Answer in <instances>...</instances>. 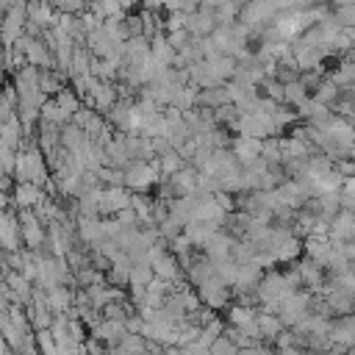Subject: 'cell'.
I'll return each instance as SVG.
<instances>
[{
  "instance_id": "6da1fadb",
  "label": "cell",
  "mask_w": 355,
  "mask_h": 355,
  "mask_svg": "<svg viewBox=\"0 0 355 355\" xmlns=\"http://www.w3.org/2000/svg\"><path fill=\"white\" fill-rule=\"evenodd\" d=\"M233 130L247 133V136H258V139H266V136H277L280 133L275 116L269 111L258 108V105L250 108V111H241L239 119H236V125H233Z\"/></svg>"
},
{
  "instance_id": "7a4b0ae2",
  "label": "cell",
  "mask_w": 355,
  "mask_h": 355,
  "mask_svg": "<svg viewBox=\"0 0 355 355\" xmlns=\"http://www.w3.org/2000/svg\"><path fill=\"white\" fill-rule=\"evenodd\" d=\"M161 180V169L158 161H130V166L125 169V186L130 191H150L153 186H158Z\"/></svg>"
},
{
  "instance_id": "3957f363",
  "label": "cell",
  "mask_w": 355,
  "mask_h": 355,
  "mask_svg": "<svg viewBox=\"0 0 355 355\" xmlns=\"http://www.w3.org/2000/svg\"><path fill=\"white\" fill-rule=\"evenodd\" d=\"M197 294H200V300H202V305H208V308H214V311H219V308H225L230 300H233V288L214 272V275H208L205 280H200L197 286Z\"/></svg>"
},
{
  "instance_id": "277c9868",
  "label": "cell",
  "mask_w": 355,
  "mask_h": 355,
  "mask_svg": "<svg viewBox=\"0 0 355 355\" xmlns=\"http://www.w3.org/2000/svg\"><path fill=\"white\" fill-rule=\"evenodd\" d=\"M311 302H313V291H291L288 297H283L280 300V305H277V316H280V322L286 324V327H294L308 311H311Z\"/></svg>"
},
{
  "instance_id": "5b68a950",
  "label": "cell",
  "mask_w": 355,
  "mask_h": 355,
  "mask_svg": "<svg viewBox=\"0 0 355 355\" xmlns=\"http://www.w3.org/2000/svg\"><path fill=\"white\" fill-rule=\"evenodd\" d=\"M19 227H22V244L31 250L44 247L47 239V222L33 211V208H19Z\"/></svg>"
},
{
  "instance_id": "8992f818",
  "label": "cell",
  "mask_w": 355,
  "mask_h": 355,
  "mask_svg": "<svg viewBox=\"0 0 355 355\" xmlns=\"http://www.w3.org/2000/svg\"><path fill=\"white\" fill-rule=\"evenodd\" d=\"M19 42L25 44V58H28V64H33V67H39V69L55 67V55H53V50L47 47V42H44L42 36H28V33H22Z\"/></svg>"
},
{
  "instance_id": "52a82bcc",
  "label": "cell",
  "mask_w": 355,
  "mask_h": 355,
  "mask_svg": "<svg viewBox=\"0 0 355 355\" xmlns=\"http://www.w3.org/2000/svg\"><path fill=\"white\" fill-rule=\"evenodd\" d=\"M130 197H133V191H130L125 183H122V186H105L103 194H100V216H114V214H119L122 208L130 205Z\"/></svg>"
},
{
  "instance_id": "ba28073f",
  "label": "cell",
  "mask_w": 355,
  "mask_h": 355,
  "mask_svg": "<svg viewBox=\"0 0 355 355\" xmlns=\"http://www.w3.org/2000/svg\"><path fill=\"white\" fill-rule=\"evenodd\" d=\"M128 333V327H125V322L122 319H108V316H100L92 327H89V336H94V338H100L108 349L122 338Z\"/></svg>"
},
{
  "instance_id": "9c48e42d",
  "label": "cell",
  "mask_w": 355,
  "mask_h": 355,
  "mask_svg": "<svg viewBox=\"0 0 355 355\" xmlns=\"http://www.w3.org/2000/svg\"><path fill=\"white\" fill-rule=\"evenodd\" d=\"M25 22H28V11L11 6L3 14V31H0V44H14L22 33H25Z\"/></svg>"
},
{
  "instance_id": "30bf717a",
  "label": "cell",
  "mask_w": 355,
  "mask_h": 355,
  "mask_svg": "<svg viewBox=\"0 0 355 355\" xmlns=\"http://www.w3.org/2000/svg\"><path fill=\"white\" fill-rule=\"evenodd\" d=\"M22 244V227H19V216L14 211H0V247L14 252Z\"/></svg>"
},
{
  "instance_id": "8fae6325",
  "label": "cell",
  "mask_w": 355,
  "mask_h": 355,
  "mask_svg": "<svg viewBox=\"0 0 355 355\" xmlns=\"http://www.w3.org/2000/svg\"><path fill=\"white\" fill-rule=\"evenodd\" d=\"M216 8H208V6H200L197 11H191L186 17V31L191 36H211L214 28H216Z\"/></svg>"
},
{
  "instance_id": "7c38bea8",
  "label": "cell",
  "mask_w": 355,
  "mask_h": 355,
  "mask_svg": "<svg viewBox=\"0 0 355 355\" xmlns=\"http://www.w3.org/2000/svg\"><path fill=\"white\" fill-rule=\"evenodd\" d=\"M261 147H263V139L247 136V133H239V136L230 141V150H233V155L239 158L241 166H247V164H252L255 158H261Z\"/></svg>"
},
{
  "instance_id": "4fadbf2b",
  "label": "cell",
  "mask_w": 355,
  "mask_h": 355,
  "mask_svg": "<svg viewBox=\"0 0 355 355\" xmlns=\"http://www.w3.org/2000/svg\"><path fill=\"white\" fill-rule=\"evenodd\" d=\"M42 194H44V189L36 186V183H31V180H17L14 189H11V200H14L17 211L19 208H33Z\"/></svg>"
},
{
  "instance_id": "5bb4252c",
  "label": "cell",
  "mask_w": 355,
  "mask_h": 355,
  "mask_svg": "<svg viewBox=\"0 0 355 355\" xmlns=\"http://www.w3.org/2000/svg\"><path fill=\"white\" fill-rule=\"evenodd\" d=\"M75 230H78V239L83 244H94L103 239V216H86V214H78L75 216Z\"/></svg>"
},
{
  "instance_id": "9a60e30c",
  "label": "cell",
  "mask_w": 355,
  "mask_h": 355,
  "mask_svg": "<svg viewBox=\"0 0 355 355\" xmlns=\"http://www.w3.org/2000/svg\"><path fill=\"white\" fill-rule=\"evenodd\" d=\"M216 230H219V225H214V222H202V219H191V222L183 225V233L189 236V241L194 244V250H202V247L208 244V239H211Z\"/></svg>"
},
{
  "instance_id": "2e32d148",
  "label": "cell",
  "mask_w": 355,
  "mask_h": 355,
  "mask_svg": "<svg viewBox=\"0 0 355 355\" xmlns=\"http://www.w3.org/2000/svg\"><path fill=\"white\" fill-rule=\"evenodd\" d=\"M233 239L236 236H230L225 227H219L211 239H208V244L202 247V252L211 258V261H222V258H230V244H233Z\"/></svg>"
},
{
  "instance_id": "e0dca14e",
  "label": "cell",
  "mask_w": 355,
  "mask_h": 355,
  "mask_svg": "<svg viewBox=\"0 0 355 355\" xmlns=\"http://www.w3.org/2000/svg\"><path fill=\"white\" fill-rule=\"evenodd\" d=\"M302 250L308 252V258H313L316 263H322L324 266V261H327V255L333 252V239L330 236H305V241H302Z\"/></svg>"
},
{
  "instance_id": "ac0fdd59",
  "label": "cell",
  "mask_w": 355,
  "mask_h": 355,
  "mask_svg": "<svg viewBox=\"0 0 355 355\" xmlns=\"http://www.w3.org/2000/svg\"><path fill=\"white\" fill-rule=\"evenodd\" d=\"M197 175H200V169L194 164H183L175 175H169V180L178 189V194H191V191H197Z\"/></svg>"
},
{
  "instance_id": "d6986e66",
  "label": "cell",
  "mask_w": 355,
  "mask_h": 355,
  "mask_svg": "<svg viewBox=\"0 0 355 355\" xmlns=\"http://www.w3.org/2000/svg\"><path fill=\"white\" fill-rule=\"evenodd\" d=\"M153 269H155V275L164 277V280H180V277H183V266H180V261H178L175 252L158 255V258L153 261Z\"/></svg>"
},
{
  "instance_id": "ffe728a7",
  "label": "cell",
  "mask_w": 355,
  "mask_h": 355,
  "mask_svg": "<svg viewBox=\"0 0 355 355\" xmlns=\"http://www.w3.org/2000/svg\"><path fill=\"white\" fill-rule=\"evenodd\" d=\"M47 305H50L53 313H67L75 305V291L67 288L64 283L61 286H53V288H47Z\"/></svg>"
},
{
  "instance_id": "44dd1931",
  "label": "cell",
  "mask_w": 355,
  "mask_h": 355,
  "mask_svg": "<svg viewBox=\"0 0 355 355\" xmlns=\"http://www.w3.org/2000/svg\"><path fill=\"white\" fill-rule=\"evenodd\" d=\"M119 100V89H116V83H108V80H103L100 83V89L89 97V105H94L100 114H105V111H111V105Z\"/></svg>"
},
{
  "instance_id": "7402d4cb",
  "label": "cell",
  "mask_w": 355,
  "mask_h": 355,
  "mask_svg": "<svg viewBox=\"0 0 355 355\" xmlns=\"http://www.w3.org/2000/svg\"><path fill=\"white\" fill-rule=\"evenodd\" d=\"M255 319H258V327H261V338H263V341H269V344H272V341H275V336L286 327V324L280 322V316H277L275 311H266V308H261V311L255 313Z\"/></svg>"
},
{
  "instance_id": "603a6c76",
  "label": "cell",
  "mask_w": 355,
  "mask_h": 355,
  "mask_svg": "<svg viewBox=\"0 0 355 355\" xmlns=\"http://www.w3.org/2000/svg\"><path fill=\"white\" fill-rule=\"evenodd\" d=\"M36 141H39V147H42L44 153H50V150L61 147V125L39 119V133H36Z\"/></svg>"
},
{
  "instance_id": "cb8c5ba5",
  "label": "cell",
  "mask_w": 355,
  "mask_h": 355,
  "mask_svg": "<svg viewBox=\"0 0 355 355\" xmlns=\"http://www.w3.org/2000/svg\"><path fill=\"white\" fill-rule=\"evenodd\" d=\"M61 144H64L67 150H72V153H80V150L89 144V136H86L83 128H78L75 122H67V125H61Z\"/></svg>"
},
{
  "instance_id": "d4e9b609",
  "label": "cell",
  "mask_w": 355,
  "mask_h": 355,
  "mask_svg": "<svg viewBox=\"0 0 355 355\" xmlns=\"http://www.w3.org/2000/svg\"><path fill=\"white\" fill-rule=\"evenodd\" d=\"M272 252H275V258H277V263H288V261H297V258H300V255H302L305 250H302V241H300V239H297V236L291 233L288 239H283V241H277Z\"/></svg>"
},
{
  "instance_id": "484cf974",
  "label": "cell",
  "mask_w": 355,
  "mask_h": 355,
  "mask_svg": "<svg viewBox=\"0 0 355 355\" xmlns=\"http://www.w3.org/2000/svg\"><path fill=\"white\" fill-rule=\"evenodd\" d=\"M100 194H103V189L100 186H92V189H83L80 194H78V202H75V208H78V214H86V216H100Z\"/></svg>"
},
{
  "instance_id": "4316f807",
  "label": "cell",
  "mask_w": 355,
  "mask_h": 355,
  "mask_svg": "<svg viewBox=\"0 0 355 355\" xmlns=\"http://www.w3.org/2000/svg\"><path fill=\"white\" fill-rule=\"evenodd\" d=\"M338 94H341V89H338V83L327 75V78H322L313 89H311V97L313 100H319V103H324V105H333L336 100H338Z\"/></svg>"
},
{
  "instance_id": "83f0119b",
  "label": "cell",
  "mask_w": 355,
  "mask_h": 355,
  "mask_svg": "<svg viewBox=\"0 0 355 355\" xmlns=\"http://www.w3.org/2000/svg\"><path fill=\"white\" fill-rule=\"evenodd\" d=\"M150 47H153V55H155L161 64H172L175 55H178V50H175V47L169 44V39H166V31L155 33V36L150 39Z\"/></svg>"
},
{
  "instance_id": "f1b7e54d",
  "label": "cell",
  "mask_w": 355,
  "mask_h": 355,
  "mask_svg": "<svg viewBox=\"0 0 355 355\" xmlns=\"http://www.w3.org/2000/svg\"><path fill=\"white\" fill-rule=\"evenodd\" d=\"M92 72H94L100 80L114 83V80L119 78V61H116V58H100V55H94V58H92Z\"/></svg>"
},
{
  "instance_id": "f546056e",
  "label": "cell",
  "mask_w": 355,
  "mask_h": 355,
  "mask_svg": "<svg viewBox=\"0 0 355 355\" xmlns=\"http://www.w3.org/2000/svg\"><path fill=\"white\" fill-rule=\"evenodd\" d=\"M42 119H44V122H55V125H67V122H72V114L64 111L55 97H47V100L42 103Z\"/></svg>"
},
{
  "instance_id": "4dcf8cb0",
  "label": "cell",
  "mask_w": 355,
  "mask_h": 355,
  "mask_svg": "<svg viewBox=\"0 0 355 355\" xmlns=\"http://www.w3.org/2000/svg\"><path fill=\"white\" fill-rule=\"evenodd\" d=\"M155 161H158V169H161V178H169V175H175L183 164H189L175 147L172 150H166V153H161V155H155Z\"/></svg>"
},
{
  "instance_id": "1f68e13d",
  "label": "cell",
  "mask_w": 355,
  "mask_h": 355,
  "mask_svg": "<svg viewBox=\"0 0 355 355\" xmlns=\"http://www.w3.org/2000/svg\"><path fill=\"white\" fill-rule=\"evenodd\" d=\"M111 349H116V352H147V349H150V341H147L141 333H130V330H128Z\"/></svg>"
},
{
  "instance_id": "d6a6232c",
  "label": "cell",
  "mask_w": 355,
  "mask_h": 355,
  "mask_svg": "<svg viewBox=\"0 0 355 355\" xmlns=\"http://www.w3.org/2000/svg\"><path fill=\"white\" fill-rule=\"evenodd\" d=\"M53 97H55V100L61 103V108H64V111H69V114H75V111L83 105V97H80V94L72 89V83H69V86L64 83V86H61V89H58Z\"/></svg>"
},
{
  "instance_id": "836d02e7",
  "label": "cell",
  "mask_w": 355,
  "mask_h": 355,
  "mask_svg": "<svg viewBox=\"0 0 355 355\" xmlns=\"http://www.w3.org/2000/svg\"><path fill=\"white\" fill-rule=\"evenodd\" d=\"M89 8L103 17V19H111V17H125L128 11L119 6V0H89Z\"/></svg>"
},
{
  "instance_id": "e575fe53",
  "label": "cell",
  "mask_w": 355,
  "mask_h": 355,
  "mask_svg": "<svg viewBox=\"0 0 355 355\" xmlns=\"http://www.w3.org/2000/svg\"><path fill=\"white\" fill-rule=\"evenodd\" d=\"M261 155L269 164H283L286 161V155H283V139L280 136H266L263 139V147H261Z\"/></svg>"
},
{
  "instance_id": "d590c367",
  "label": "cell",
  "mask_w": 355,
  "mask_h": 355,
  "mask_svg": "<svg viewBox=\"0 0 355 355\" xmlns=\"http://www.w3.org/2000/svg\"><path fill=\"white\" fill-rule=\"evenodd\" d=\"M255 305H244V302H239V305H230L227 308V324H236V327H241V324H247V322H252L255 319Z\"/></svg>"
},
{
  "instance_id": "8d00e7d4",
  "label": "cell",
  "mask_w": 355,
  "mask_h": 355,
  "mask_svg": "<svg viewBox=\"0 0 355 355\" xmlns=\"http://www.w3.org/2000/svg\"><path fill=\"white\" fill-rule=\"evenodd\" d=\"M153 277H155V269H153L150 261H133V266H130V283L147 286ZM130 283H128V286H130Z\"/></svg>"
},
{
  "instance_id": "74e56055",
  "label": "cell",
  "mask_w": 355,
  "mask_h": 355,
  "mask_svg": "<svg viewBox=\"0 0 355 355\" xmlns=\"http://www.w3.org/2000/svg\"><path fill=\"white\" fill-rule=\"evenodd\" d=\"M308 92H311V89L302 83V78H294V80L286 83V100H283V103H286V105H297V103H302V100L308 97Z\"/></svg>"
},
{
  "instance_id": "f35d334b",
  "label": "cell",
  "mask_w": 355,
  "mask_h": 355,
  "mask_svg": "<svg viewBox=\"0 0 355 355\" xmlns=\"http://www.w3.org/2000/svg\"><path fill=\"white\" fill-rule=\"evenodd\" d=\"M214 272H216L227 286H233V283H236V275H239V261H233V258L214 261Z\"/></svg>"
},
{
  "instance_id": "ab89813d",
  "label": "cell",
  "mask_w": 355,
  "mask_h": 355,
  "mask_svg": "<svg viewBox=\"0 0 355 355\" xmlns=\"http://www.w3.org/2000/svg\"><path fill=\"white\" fill-rule=\"evenodd\" d=\"M330 78L338 83V89H347V86H355V58L352 61H344L336 72H330Z\"/></svg>"
},
{
  "instance_id": "60d3db41",
  "label": "cell",
  "mask_w": 355,
  "mask_h": 355,
  "mask_svg": "<svg viewBox=\"0 0 355 355\" xmlns=\"http://www.w3.org/2000/svg\"><path fill=\"white\" fill-rule=\"evenodd\" d=\"M239 14H241V8H239L233 0H225V3L216 8V22H219V25H230V22L239 19Z\"/></svg>"
},
{
  "instance_id": "b9f144b4",
  "label": "cell",
  "mask_w": 355,
  "mask_h": 355,
  "mask_svg": "<svg viewBox=\"0 0 355 355\" xmlns=\"http://www.w3.org/2000/svg\"><path fill=\"white\" fill-rule=\"evenodd\" d=\"M158 233H161V239L172 241L175 236H180V233H183V222H178L175 216H166V219H161V222H158Z\"/></svg>"
},
{
  "instance_id": "7bdbcfd3",
  "label": "cell",
  "mask_w": 355,
  "mask_h": 355,
  "mask_svg": "<svg viewBox=\"0 0 355 355\" xmlns=\"http://www.w3.org/2000/svg\"><path fill=\"white\" fill-rule=\"evenodd\" d=\"M211 352L214 355H225V352H239V344L227 336V333H219L214 341H211Z\"/></svg>"
},
{
  "instance_id": "ee69618b",
  "label": "cell",
  "mask_w": 355,
  "mask_h": 355,
  "mask_svg": "<svg viewBox=\"0 0 355 355\" xmlns=\"http://www.w3.org/2000/svg\"><path fill=\"white\" fill-rule=\"evenodd\" d=\"M14 161H17V150L8 147L6 141H0V172L14 175Z\"/></svg>"
},
{
  "instance_id": "f6af8a7d",
  "label": "cell",
  "mask_w": 355,
  "mask_h": 355,
  "mask_svg": "<svg viewBox=\"0 0 355 355\" xmlns=\"http://www.w3.org/2000/svg\"><path fill=\"white\" fill-rule=\"evenodd\" d=\"M263 92H266V97H272V100H277V103L286 100V83L277 80V78H266V80H263Z\"/></svg>"
},
{
  "instance_id": "bcb514c9",
  "label": "cell",
  "mask_w": 355,
  "mask_h": 355,
  "mask_svg": "<svg viewBox=\"0 0 355 355\" xmlns=\"http://www.w3.org/2000/svg\"><path fill=\"white\" fill-rule=\"evenodd\" d=\"M36 344H39V349H42V352H47V355L58 352V349H55V338H53L50 327H42V330H36Z\"/></svg>"
},
{
  "instance_id": "7dc6e473",
  "label": "cell",
  "mask_w": 355,
  "mask_h": 355,
  "mask_svg": "<svg viewBox=\"0 0 355 355\" xmlns=\"http://www.w3.org/2000/svg\"><path fill=\"white\" fill-rule=\"evenodd\" d=\"M186 11H169V17L164 19V31H180L186 28Z\"/></svg>"
},
{
  "instance_id": "c3c4849f",
  "label": "cell",
  "mask_w": 355,
  "mask_h": 355,
  "mask_svg": "<svg viewBox=\"0 0 355 355\" xmlns=\"http://www.w3.org/2000/svg\"><path fill=\"white\" fill-rule=\"evenodd\" d=\"M166 39H169V44H172L175 50H183V47L189 44L191 33H189L186 28H180V31H166Z\"/></svg>"
},
{
  "instance_id": "681fc988",
  "label": "cell",
  "mask_w": 355,
  "mask_h": 355,
  "mask_svg": "<svg viewBox=\"0 0 355 355\" xmlns=\"http://www.w3.org/2000/svg\"><path fill=\"white\" fill-rule=\"evenodd\" d=\"M125 25H128V33H130V36L144 33V19H141V14H125Z\"/></svg>"
},
{
  "instance_id": "f907efd6",
  "label": "cell",
  "mask_w": 355,
  "mask_h": 355,
  "mask_svg": "<svg viewBox=\"0 0 355 355\" xmlns=\"http://www.w3.org/2000/svg\"><path fill=\"white\" fill-rule=\"evenodd\" d=\"M116 219L122 222V227H139V214L133 211V205H128V208H122V211L116 214Z\"/></svg>"
},
{
  "instance_id": "816d5d0a",
  "label": "cell",
  "mask_w": 355,
  "mask_h": 355,
  "mask_svg": "<svg viewBox=\"0 0 355 355\" xmlns=\"http://www.w3.org/2000/svg\"><path fill=\"white\" fill-rule=\"evenodd\" d=\"M338 200H341V208L355 211V191H338Z\"/></svg>"
},
{
  "instance_id": "f5cc1de1",
  "label": "cell",
  "mask_w": 355,
  "mask_h": 355,
  "mask_svg": "<svg viewBox=\"0 0 355 355\" xmlns=\"http://www.w3.org/2000/svg\"><path fill=\"white\" fill-rule=\"evenodd\" d=\"M338 172H341V175H355V158L341 161V164H338Z\"/></svg>"
},
{
  "instance_id": "db71d44e",
  "label": "cell",
  "mask_w": 355,
  "mask_h": 355,
  "mask_svg": "<svg viewBox=\"0 0 355 355\" xmlns=\"http://www.w3.org/2000/svg\"><path fill=\"white\" fill-rule=\"evenodd\" d=\"M225 0H200V6H208V8H219Z\"/></svg>"
},
{
  "instance_id": "11a10c76",
  "label": "cell",
  "mask_w": 355,
  "mask_h": 355,
  "mask_svg": "<svg viewBox=\"0 0 355 355\" xmlns=\"http://www.w3.org/2000/svg\"><path fill=\"white\" fill-rule=\"evenodd\" d=\"M297 8H308V6H316V0H294Z\"/></svg>"
},
{
  "instance_id": "9f6ffc18",
  "label": "cell",
  "mask_w": 355,
  "mask_h": 355,
  "mask_svg": "<svg viewBox=\"0 0 355 355\" xmlns=\"http://www.w3.org/2000/svg\"><path fill=\"white\" fill-rule=\"evenodd\" d=\"M133 3H139V0H119V6H122L125 11H130V8H133Z\"/></svg>"
},
{
  "instance_id": "6f0895ef",
  "label": "cell",
  "mask_w": 355,
  "mask_h": 355,
  "mask_svg": "<svg viewBox=\"0 0 355 355\" xmlns=\"http://www.w3.org/2000/svg\"><path fill=\"white\" fill-rule=\"evenodd\" d=\"M31 3H53V0H31Z\"/></svg>"
},
{
  "instance_id": "680465c9",
  "label": "cell",
  "mask_w": 355,
  "mask_h": 355,
  "mask_svg": "<svg viewBox=\"0 0 355 355\" xmlns=\"http://www.w3.org/2000/svg\"><path fill=\"white\" fill-rule=\"evenodd\" d=\"M352 311H355V308H352Z\"/></svg>"
}]
</instances>
